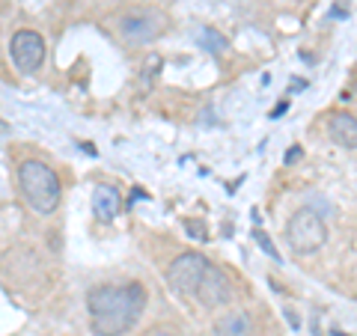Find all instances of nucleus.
Segmentation results:
<instances>
[{"instance_id": "f257e3e1", "label": "nucleus", "mask_w": 357, "mask_h": 336, "mask_svg": "<svg viewBox=\"0 0 357 336\" xmlns=\"http://www.w3.org/2000/svg\"><path fill=\"white\" fill-rule=\"evenodd\" d=\"M89 324L98 336H122L137 324L143 307H146V292L143 286H96L86 295Z\"/></svg>"}, {"instance_id": "f03ea898", "label": "nucleus", "mask_w": 357, "mask_h": 336, "mask_svg": "<svg viewBox=\"0 0 357 336\" xmlns=\"http://www.w3.org/2000/svg\"><path fill=\"white\" fill-rule=\"evenodd\" d=\"M18 185L24 199L39 211V215H51L60 203V178L42 161H24L18 167Z\"/></svg>"}, {"instance_id": "7ed1b4c3", "label": "nucleus", "mask_w": 357, "mask_h": 336, "mask_svg": "<svg viewBox=\"0 0 357 336\" xmlns=\"http://www.w3.org/2000/svg\"><path fill=\"white\" fill-rule=\"evenodd\" d=\"M286 238L292 244V250L307 256V253H316L321 244L328 241V229H325V220L321 215H316L312 208H298L292 220L286 227Z\"/></svg>"}, {"instance_id": "20e7f679", "label": "nucleus", "mask_w": 357, "mask_h": 336, "mask_svg": "<svg viewBox=\"0 0 357 336\" xmlns=\"http://www.w3.org/2000/svg\"><path fill=\"white\" fill-rule=\"evenodd\" d=\"M208 268H211V262L206 259V256L182 253V256H176V259L170 262V268H167V280H170L173 292L197 298L199 286H203V280L208 274Z\"/></svg>"}, {"instance_id": "39448f33", "label": "nucleus", "mask_w": 357, "mask_h": 336, "mask_svg": "<svg viewBox=\"0 0 357 336\" xmlns=\"http://www.w3.org/2000/svg\"><path fill=\"white\" fill-rule=\"evenodd\" d=\"M9 54H13V63L18 66V72L33 75L45 60V42L39 33L33 30H18L13 42H9Z\"/></svg>"}, {"instance_id": "423d86ee", "label": "nucleus", "mask_w": 357, "mask_h": 336, "mask_svg": "<svg viewBox=\"0 0 357 336\" xmlns=\"http://www.w3.org/2000/svg\"><path fill=\"white\" fill-rule=\"evenodd\" d=\"M161 24V15L158 13H149V9H134L131 15L122 18V36L128 42H149L158 36V27Z\"/></svg>"}, {"instance_id": "0eeeda50", "label": "nucleus", "mask_w": 357, "mask_h": 336, "mask_svg": "<svg viewBox=\"0 0 357 336\" xmlns=\"http://www.w3.org/2000/svg\"><path fill=\"white\" fill-rule=\"evenodd\" d=\"M229 298H232V289H229L227 274L211 265L206 280H203V286H199V292H197V300L203 307H220V304H227Z\"/></svg>"}, {"instance_id": "6e6552de", "label": "nucleus", "mask_w": 357, "mask_h": 336, "mask_svg": "<svg viewBox=\"0 0 357 336\" xmlns=\"http://www.w3.org/2000/svg\"><path fill=\"white\" fill-rule=\"evenodd\" d=\"M119 208H122V199H119V194H116L114 185H98V188L93 190V215H96L98 220L110 223V220L119 215Z\"/></svg>"}, {"instance_id": "1a4fd4ad", "label": "nucleus", "mask_w": 357, "mask_h": 336, "mask_svg": "<svg viewBox=\"0 0 357 336\" xmlns=\"http://www.w3.org/2000/svg\"><path fill=\"white\" fill-rule=\"evenodd\" d=\"M328 134H331L333 143H340V146L357 149V119L351 114H331Z\"/></svg>"}, {"instance_id": "9d476101", "label": "nucleus", "mask_w": 357, "mask_h": 336, "mask_svg": "<svg viewBox=\"0 0 357 336\" xmlns=\"http://www.w3.org/2000/svg\"><path fill=\"white\" fill-rule=\"evenodd\" d=\"M215 336H250V316L248 312H227L215 324Z\"/></svg>"}, {"instance_id": "9b49d317", "label": "nucleus", "mask_w": 357, "mask_h": 336, "mask_svg": "<svg viewBox=\"0 0 357 336\" xmlns=\"http://www.w3.org/2000/svg\"><path fill=\"white\" fill-rule=\"evenodd\" d=\"M199 45H203V51H211V54H220L227 51V36H220L218 30L206 27L203 33H199Z\"/></svg>"}, {"instance_id": "f8f14e48", "label": "nucleus", "mask_w": 357, "mask_h": 336, "mask_svg": "<svg viewBox=\"0 0 357 336\" xmlns=\"http://www.w3.org/2000/svg\"><path fill=\"white\" fill-rule=\"evenodd\" d=\"M253 238L259 241V247H262L268 256H274V259H280V253H277V247H274L271 241H268V235H265V232H259V229H256V232H253Z\"/></svg>"}, {"instance_id": "ddd939ff", "label": "nucleus", "mask_w": 357, "mask_h": 336, "mask_svg": "<svg viewBox=\"0 0 357 336\" xmlns=\"http://www.w3.org/2000/svg\"><path fill=\"white\" fill-rule=\"evenodd\" d=\"M185 229H188V232H191V235H194V238H197V241H206V238H208V232H206V227H203V223H197V220H185Z\"/></svg>"}, {"instance_id": "4468645a", "label": "nucleus", "mask_w": 357, "mask_h": 336, "mask_svg": "<svg viewBox=\"0 0 357 336\" xmlns=\"http://www.w3.org/2000/svg\"><path fill=\"white\" fill-rule=\"evenodd\" d=\"M301 155H304V152H301L298 146H295V149H289V152H286V164H295V161H301Z\"/></svg>"}, {"instance_id": "2eb2a0df", "label": "nucleus", "mask_w": 357, "mask_h": 336, "mask_svg": "<svg viewBox=\"0 0 357 336\" xmlns=\"http://www.w3.org/2000/svg\"><path fill=\"white\" fill-rule=\"evenodd\" d=\"M152 336H170V333H152Z\"/></svg>"}]
</instances>
